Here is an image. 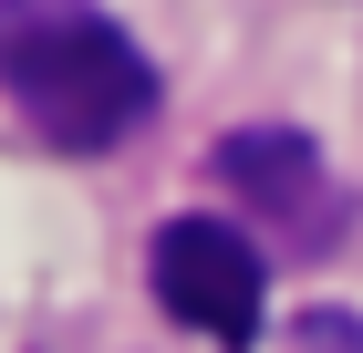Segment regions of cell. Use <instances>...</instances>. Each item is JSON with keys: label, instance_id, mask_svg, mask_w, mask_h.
<instances>
[{"label": "cell", "instance_id": "obj_4", "mask_svg": "<svg viewBox=\"0 0 363 353\" xmlns=\"http://www.w3.org/2000/svg\"><path fill=\"white\" fill-rule=\"evenodd\" d=\"M291 353H363V312H301Z\"/></svg>", "mask_w": 363, "mask_h": 353}, {"label": "cell", "instance_id": "obj_3", "mask_svg": "<svg viewBox=\"0 0 363 353\" xmlns=\"http://www.w3.org/2000/svg\"><path fill=\"white\" fill-rule=\"evenodd\" d=\"M218 177L228 197L270 229L280 249H333L342 239V188H333V166H322V146L291 136V125H250V136H228L218 146Z\"/></svg>", "mask_w": 363, "mask_h": 353}, {"label": "cell", "instance_id": "obj_1", "mask_svg": "<svg viewBox=\"0 0 363 353\" xmlns=\"http://www.w3.org/2000/svg\"><path fill=\"white\" fill-rule=\"evenodd\" d=\"M0 94L42 146L104 156L156 114V63L94 0H0Z\"/></svg>", "mask_w": 363, "mask_h": 353}, {"label": "cell", "instance_id": "obj_2", "mask_svg": "<svg viewBox=\"0 0 363 353\" xmlns=\"http://www.w3.org/2000/svg\"><path fill=\"white\" fill-rule=\"evenodd\" d=\"M145 281L197 343H259V301H270V260L239 218H167L145 249Z\"/></svg>", "mask_w": 363, "mask_h": 353}]
</instances>
